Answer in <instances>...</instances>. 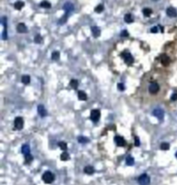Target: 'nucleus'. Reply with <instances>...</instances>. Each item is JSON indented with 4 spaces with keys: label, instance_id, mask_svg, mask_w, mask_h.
<instances>
[{
    "label": "nucleus",
    "instance_id": "30",
    "mask_svg": "<svg viewBox=\"0 0 177 185\" xmlns=\"http://www.w3.org/2000/svg\"><path fill=\"white\" fill-rule=\"evenodd\" d=\"M34 42L36 43V44H40L43 42V38H42V36H39V34H36L35 36V38H34Z\"/></svg>",
    "mask_w": 177,
    "mask_h": 185
},
{
    "label": "nucleus",
    "instance_id": "41",
    "mask_svg": "<svg viewBox=\"0 0 177 185\" xmlns=\"http://www.w3.org/2000/svg\"><path fill=\"white\" fill-rule=\"evenodd\" d=\"M152 1H158V0H152Z\"/></svg>",
    "mask_w": 177,
    "mask_h": 185
},
{
    "label": "nucleus",
    "instance_id": "18",
    "mask_svg": "<svg viewBox=\"0 0 177 185\" xmlns=\"http://www.w3.org/2000/svg\"><path fill=\"white\" fill-rule=\"evenodd\" d=\"M78 98H79L81 101H86V100H87V95H86V92H83V91L78 92Z\"/></svg>",
    "mask_w": 177,
    "mask_h": 185
},
{
    "label": "nucleus",
    "instance_id": "11",
    "mask_svg": "<svg viewBox=\"0 0 177 185\" xmlns=\"http://www.w3.org/2000/svg\"><path fill=\"white\" fill-rule=\"evenodd\" d=\"M37 112H38V114H39L42 118L47 117V114H48V112H47V109L45 108L44 105H42V104L37 106Z\"/></svg>",
    "mask_w": 177,
    "mask_h": 185
},
{
    "label": "nucleus",
    "instance_id": "25",
    "mask_svg": "<svg viewBox=\"0 0 177 185\" xmlns=\"http://www.w3.org/2000/svg\"><path fill=\"white\" fill-rule=\"evenodd\" d=\"M78 141L80 143H87V142H89V139H88L87 137H85V136H79L78 137Z\"/></svg>",
    "mask_w": 177,
    "mask_h": 185
},
{
    "label": "nucleus",
    "instance_id": "26",
    "mask_svg": "<svg viewBox=\"0 0 177 185\" xmlns=\"http://www.w3.org/2000/svg\"><path fill=\"white\" fill-rule=\"evenodd\" d=\"M125 162H126L127 165H133L135 163V160H134V158L132 157V156H127L126 159H125Z\"/></svg>",
    "mask_w": 177,
    "mask_h": 185
},
{
    "label": "nucleus",
    "instance_id": "7",
    "mask_svg": "<svg viewBox=\"0 0 177 185\" xmlns=\"http://www.w3.org/2000/svg\"><path fill=\"white\" fill-rule=\"evenodd\" d=\"M152 113H153V115H154L155 118H157L158 120L163 121L164 115H165V112H164V110H163L162 108H155L154 110L152 111Z\"/></svg>",
    "mask_w": 177,
    "mask_h": 185
},
{
    "label": "nucleus",
    "instance_id": "1",
    "mask_svg": "<svg viewBox=\"0 0 177 185\" xmlns=\"http://www.w3.org/2000/svg\"><path fill=\"white\" fill-rule=\"evenodd\" d=\"M43 180L47 184H51L53 181L55 180V176H54V174H53L52 172L47 171V172H45L43 174Z\"/></svg>",
    "mask_w": 177,
    "mask_h": 185
},
{
    "label": "nucleus",
    "instance_id": "32",
    "mask_svg": "<svg viewBox=\"0 0 177 185\" xmlns=\"http://www.w3.org/2000/svg\"><path fill=\"white\" fill-rule=\"evenodd\" d=\"M94 10H95V13H102V11L104 10V5H103V4L97 5V6L94 8Z\"/></svg>",
    "mask_w": 177,
    "mask_h": 185
},
{
    "label": "nucleus",
    "instance_id": "2",
    "mask_svg": "<svg viewBox=\"0 0 177 185\" xmlns=\"http://www.w3.org/2000/svg\"><path fill=\"white\" fill-rule=\"evenodd\" d=\"M120 55L122 57V59L124 60V62L127 63V65H132V63L134 62V57L128 51H123Z\"/></svg>",
    "mask_w": 177,
    "mask_h": 185
},
{
    "label": "nucleus",
    "instance_id": "3",
    "mask_svg": "<svg viewBox=\"0 0 177 185\" xmlns=\"http://www.w3.org/2000/svg\"><path fill=\"white\" fill-rule=\"evenodd\" d=\"M138 183L139 185H149L150 184V178L147 174H142L138 177Z\"/></svg>",
    "mask_w": 177,
    "mask_h": 185
},
{
    "label": "nucleus",
    "instance_id": "24",
    "mask_svg": "<svg viewBox=\"0 0 177 185\" xmlns=\"http://www.w3.org/2000/svg\"><path fill=\"white\" fill-rule=\"evenodd\" d=\"M151 14H152V9H151V8L145 7V8L143 9V15H144L145 17H149V16H151Z\"/></svg>",
    "mask_w": 177,
    "mask_h": 185
},
{
    "label": "nucleus",
    "instance_id": "19",
    "mask_svg": "<svg viewBox=\"0 0 177 185\" xmlns=\"http://www.w3.org/2000/svg\"><path fill=\"white\" fill-rule=\"evenodd\" d=\"M69 84H70V88H72V89L77 90V89H78V86H79V81L77 79H72V80H70V82H69Z\"/></svg>",
    "mask_w": 177,
    "mask_h": 185
},
{
    "label": "nucleus",
    "instance_id": "29",
    "mask_svg": "<svg viewBox=\"0 0 177 185\" xmlns=\"http://www.w3.org/2000/svg\"><path fill=\"white\" fill-rule=\"evenodd\" d=\"M60 158H61V160H63V161L69 160V155H68V153H66V152H63V153L61 154V156H60Z\"/></svg>",
    "mask_w": 177,
    "mask_h": 185
},
{
    "label": "nucleus",
    "instance_id": "12",
    "mask_svg": "<svg viewBox=\"0 0 177 185\" xmlns=\"http://www.w3.org/2000/svg\"><path fill=\"white\" fill-rule=\"evenodd\" d=\"M17 30H18V32H20V33H25V32L28 31L27 26L24 24V23H19V24L17 25Z\"/></svg>",
    "mask_w": 177,
    "mask_h": 185
},
{
    "label": "nucleus",
    "instance_id": "23",
    "mask_svg": "<svg viewBox=\"0 0 177 185\" xmlns=\"http://www.w3.org/2000/svg\"><path fill=\"white\" fill-rule=\"evenodd\" d=\"M24 2L23 1H17L16 3H15V8L16 9H18V10H20V9H22L23 8V6H24Z\"/></svg>",
    "mask_w": 177,
    "mask_h": 185
},
{
    "label": "nucleus",
    "instance_id": "31",
    "mask_svg": "<svg viewBox=\"0 0 177 185\" xmlns=\"http://www.w3.org/2000/svg\"><path fill=\"white\" fill-rule=\"evenodd\" d=\"M169 148H170V144L168 142H162V144H161V149L162 150L167 151V150H169Z\"/></svg>",
    "mask_w": 177,
    "mask_h": 185
},
{
    "label": "nucleus",
    "instance_id": "13",
    "mask_svg": "<svg viewBox=\"0 0 177 185\" xmlns=\"http://www.w3.org/2000/svg\"><path fill=\"white\" fill-rule=\"evenodd\" d=\"M161 62H162L163 66H168L170 63V57L166 54H163L161 56Z\"/></svg>",
    "mask_w": 177,
    "mask_h": 185
},
{
    "label": "nucleus",
    "instance_id": "37",
    "mask_svg": "<svg viewBox=\"0 0 177 185\" xmlns=\"http://www.w3.org/2000/svg\"><path fill=\"white\" fill-rule=\"evenodd\" d=\"M150 32H152V33H156V32H158V27H157V26L152 27L151 29H150Z\"/></svg>",
    "mask_w": 177,
    "mask_h": 185
},
{
    "label": "nucleus",
    "instance_id": "20",
    "mask_svg": "<svg viewBox=\"0 0 177 185\" xmlns=\"http://www.w3.org/2000/svg\"><path fill=\"white\" fill-rule=\"evenodd\" d=\"M39 6L40 7H44V8H51V3L49 1H47V0H45V1H42L39 3Z\"/></svg>",
    "mask_w": 177,
    "mask_h": 185
},
{
    "label": "nucleus",
    "instance_id": "15",
    "mask_svg": "<svg viewBox=\"0 0 177 185\" xmlns=\"http://www.w3.org/2000/svg\"><path fill=\"white\" fill-rule=\"evenodd\" d=\"M63 9L66 11V14H69L70 11H73V9H74V5H73V3L66 2L65 4L63 5Z\"/></svg>",
    "mask_w": 177,
    "mask_h": 185
},
{
    "label": "nucleus",
    "instance_id": "39",
    "mask_svg": "<svg viewBox=\"0 0 177 185\" xmlns=\"http://www.w3.org/2000/svg\"><path fill=\"white\" fill-rule=\"evenodd\" d=\"M135 144H136L137 147L140 146V139H139V137H137V136L135 137Z\"/></svg>",
    "mask_w": 177,
    "mask_h": 185
},
{
    "label": "nucleus",
    "instance_id": "10",
    "mask_svg": "<svg viewBox=\"0 0 177 185\" xmlns=\"http://www.w3.org/2000/svg\"><path fill=\"white\" fill-rule=\"evenodd\" d=\"M166 14H167L168 17H170V18H174V17L177 16V10H176V8H174V7H172V6H170V7L167 8Z\"/></svg>",
    "mask_w": 177,
    "mask_h": 185
},
{
    "label": "nucleus",
    "instance_id": "9",
    "mask_svg": "<svg viewBox=\"0 0 177 185\" xmlns=\"http://www.w3.org/2000/svg\"><path fill=\"white\" fill-rule=\"evenodd\" d=\"M2 25H3V32H2V40L7 39V27H6V17L2 18Z\"/></svg>",
    "mask_w": 177,
    "mask_h": 185
},
{
    "label": "nucleus",
    "instance_id": "21",
    "mask_svg": "<svg viewBox=\"0 0 177 185\" xmlns=\"http://www.w3.org/2000/svg\"><path fill=\"white\" fill-rule=\"evenodd\" d=\"M21 80L24 84H29L30 83V76H29V75H23Z\"/></svg>",
    "mask_w": 177,
    "mask_h": 185
},
{
    "label": "nucleus",
    "instance_id": "33",
    "mask_svg": "<svg viewBox=\"0 0 177 185\" xmlns=\"http://www.w3.org/2000/svg\"><path fill=\"white\" fill-rule=\"evenodd\" d=\"M32 159H33V157L31 156V154H29V155H26V156H25V162H26V163L31 162Z\"/></svg>",
    "mask_w": 177,
    "mask_h": 185
},
{
    "label": "nucleus",
    "instance_id": "17",
    "mask_svg": "<svg viewBox=\"0 0 177 185\" xmlns=\"http://www.w3.org/2000/svg\"><path fill=\"white\" fill-rule=\"evenodd\" d=\"M84 172H85V174H87V175H92L94 173V167L91 166V165H87V166L84 167Z\"/></svg>",
    "mask_w": 177,
    "mask_h": 185
},
{
    "label": "nucleus",
    "instance_id": "34",
    "mask_svg": "<svg viewBox=\"0 0 177 185\" xmlns=\"http://www.w3.org/2000/svg\"><path fill=\"white\" fill-rule=\"evenodd\" d=\"M67 17H68V14H65V15H64V16L62 17V19L59 20V23H60V24H63V23L67 20Z\"/></svg>",
    "mask_w": 177,
    "mask_h": 185
},
{
    "label": "nucleus",
    "instance_id": "14",
    "mask_svg": "<svg viewBox=\"0 0 177 185\" xmlns=\"http://www.w3.org/2000/svg\"><path fill=\"white\" fill-rule=\"evenodd\" d=\"M91 32H92L94 38H98L99 36H101V29H99L97 26H92L91 27Z\"/></svg>",
    "mask_w": 177,
    "mask_h": 185
},
{
    "label": "nucleus",
    "instance_id": "6",
    "mask_svg": "<svg viewBox=\"0 0 177 185\" xmlns=\"http://www.w3.org/2000/svg\"><path fill=\"white\" fill-rule=\"evenodd\" d=\"M158 91H160V85H158V83L156 82H151L150 85H149V92L152 95H155L158 92Z\"/></svg>",
    "mask_w": 177,
    "mask_h": 185
},
{
    "label": "nucleus",
    "instance_id": "40",
    "mask_svg": "<svg viewBox=\"0 0 177 185\" xmlns=\"http://www.w3.org/2000/svg\"><path fill=\"white\" fill-rule=\"evenodd\" d=\"M175 156H176V158H177V152H176V154H175Z\"/></svg>",
    "mask_w": 177,
    "mask_h": 185
},
{
    "label": "nucleus",
    "instance_id": "36",
    "mask_svg": "<svg viewBox=\"0 0 177 185\" xmlns=\"http://www.w3.org/2000/svg\"><path fill=\"white\" fill-rule=\"evenodd\" d=\"M120 36H121L122 38H127V37H128V32H127L126 30H122L121 33H120Z\"/></svg>",
    "mask_w": 177,
    "mask_h": 185
},
{
    "label": "nucleus",
    "instance_id": "22",
    "mask_svg": "<svg viewBox=\"0 0 177 185\" xmlns=\"http://www.w3.org/2000/svg\"><path fill=\"white\" fill-rule=\"evenodd\" d=\"M124 21L126 22V23H133L134 22V18H133V16H132V14H126L125 16H124Z\"/></svg>",
    "mask_w": 177,
    "mask_h": 185
},
{
    "label": "nucleus",
    "instance_id": "5",
    "mask_svg": "<svg viewBox=\"0 0 177 185\" xmlns=\"http://www.w3.org/2000/svg\"><path fill=\"white\" fill-rule=\"evenodd\" d=\"M14 125H15V129L22 130L23 129V126H24V120H23V118L22 117H17L15 119Z\"/></svg>",
    "mask_w": 177,
    "mask_h": 185
},
{
    "label": "nucleus",
    "instance_id": "35",
    "mask_svg": "<svg viewBox=\"0 0 177 185\" xmlns=\"http://www.w3.org/2000/svg\"><path fill=\"white\" fill-rule=\"evenodd\" d=\"M118 90H119V91H124L125 90V86H124V84H123V83H118Z\"/></svg>",
    "mask_w": 177,
    "mask_h": 185
},
{
    "label": "nucleus",
    "instance_id": "27",
    "mask_svg": "<svg viewBox=\"0 0 177 185\" xmlns=\"http://www.w3.org/2000/svg\"><path fill=\"white\" fill-rule=\"evenodd\" d=\"M51 57H52L53 60H58L59 57H60V53H59L58 51H54V52L52 53V56H51Z\"/></svg>",
    "mask_w": 177,
    "mask_h": 185
},
{
    "label": "nucleus",
    "instance_id": "28",
    "mask_svg": "<svg viewBox=\"0 0 177 185\" xmlns=\"http://www.w3.org/2000/svg\"><path fill=\"white\" fill-rule=\"evenodd\" d=\"M58 146H59V148H61L63 151H65V150L67 149V144H66L65 141H59L58 142Z\"/></svg>",
    "mask_w": 177,
    "mask_h": 185
},
{
    "label": "nucleus",
    "instance_id": "38",
    "mask_svg": "<svg viewBox=\"0 0 177 185\" xmlns=\"http://www.w3.org/2000/svg\"><path fill=\"white\" fill-rule=\"evenodd\" d=\"M177 100V92H174V94L171 96V101H176Z\"/></svg>",
    "mask_w": 177,
    "mask_h": 185
},
{
    "label": "nucleus",
    "instance_id": "8",
    "mask_svg": "<svg viewBox=\"0 0 177 185\" xmlns=\"http://www.w3.org/2000/svg\"><path fill=\"white\" fill-rule=\"evenodd\" d=\"M114 141L116 142V144L118 147H124L125 144H126V142H125V139L123 137H121V136H119V135H117V136H115L114 137Z\"/></svg>",
    "mask_w": 177,
    "mask_h": 185
},
{
    "label": "nucleus",
    "instance_id": "16",
    "mask_svg": "<svg viewBox=\"0 0 177 185\" xmlns=\"http://www.w3.org/2000/svg\"><path fill=\"white\" fill-rule=\"evenodd\" d=\"M22 153L24 154L25 156L30 154V147H29L27 143L26 144H23V146H22Z\"/></svg>",
    "mask_w": 177,
    "mask_h": 185
},
{
    "label": "nucleus",
    "instance_id": "4",
    "mask_svg": "<svg viewBox=\"0 0 177 185\" xmlns=\"http://www.w3.org/2000/svg\"><path fill=\"white\" fill-rule=\"evenodd\" d=\"M99 118H101V111H99L98 109H93V110H91V112H90V120L92 121V122H94V123L98 122Z\"/></svg>",
    "mask_w": 177,
    "mask_h": 185
}]
</instances>
